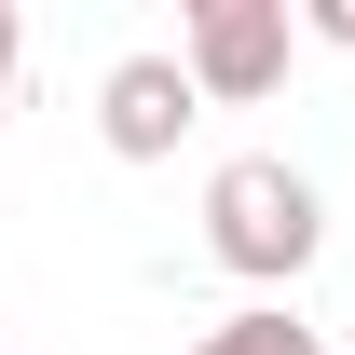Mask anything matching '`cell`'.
<instances>
[{"label": "cell", "instance_id": "1", "mask_svg": "<svg viewBox=\"0 0 355 355\" xmlns=\"http://www.w3.org/2000/svg\"><path fill=\"white\" fill-rule=\"evenodd\" d=\"M314 246H328V205H314V178L287 150H232L205 178V260L246 273V287H301Z\"/></svg>", "mask_w": 355, "mask_h": 355}, {"label": "cell", "instance_id": "2", "mask_svg": "<svg viewBox=\"0 0 355 355\" xmlns=\"http://www.w3.org/2000/svg\"><path fill=\"white\" fill-rule=\"evenodd\" d=\"M301 55V14L287 0H191L178 14V69L205 83V110H260Z\"/></svg>", "mask_w": 355, "mask_h": 355}, {"label": "cell", "instance_id": "3", "mask_svg": "<svg viewBox=\"0 0 355 355\" xmlns=\"http://www.w3.org/2000/svg\"><path fill=\"white\" fill-rule=\"evenodd\" d=\"M191 123H205V83H191L178 55H123V69L96 83V137H110V164H164Z\"/></svg>", "mask_w": 355, "mask_h": 355}, {"label": "cell", "instance_id": "4", "mask_svg": "<svg viewBox=\"0 0 355 355\" xmlns=\"http://www.w3.org/2000/svg\"><path fill=\"white\" fill-rule=\"evenodd\" d=\"M191 355H314V328L287 301H246V314H219V328H191Z\"/></svg>", "mask_w": 355, "mask_h": 355}, {"label": "cell", "instance_id": "5", "mask_svg": "<svg viewBox=\"0 0 355 355\" xmlns=\"http://www.w3.org/2000/svg\"><path fill=\"white\" fill-rule=\"evenodd\" d=\"M14 55H28V28H14V0H0V123H14Z\"/></svg>", "mask_w": 355, "mask_h": 355}, {"label": "cell", "instance_id": "6", "mask_svg": "<svg viewBox=\"0 0 355 355\" xmlns=\"http://www.w3.org/2000/svg\"><path fill=\"white\" fill-rule=\"evenodd\" d=\"M301 28H314V42H342V55H355V0H314Z\"/></svg>", "mask_w": 355, "mask_h": 355}]
</instances>
